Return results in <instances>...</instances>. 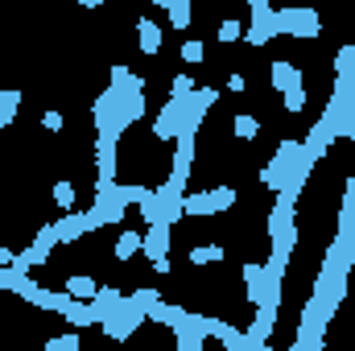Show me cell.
Listing matches in <instances>:
<instances>
[{
    "label": "cell",
    "instance_id": "obj_16",
    "mask_svg": "<svg viewBox=\"0 0 355 351\" xmlns=\"http://www.w3.org/2000/svg\"><path fill=\"white\" fill-rule=\"evenodd\" d=\"M137 33H141L137 42H141V50H145V54H157V50H162V25H157V21H141V25H137Z\"/></svg>",
    "mask_w": 355,
    "mask_h": 351
},
{
    "label": "cell",
    "instance_id": "obj_1",
    "mask_svg": "<svg viewBox=\"0 0 355 351\" xmlns=\"http://www.w3.org/2000/svg\"><path fill=\"white\" fill-rule=\"evenodd\" d=\"M268 240H272V252H293L297 244V219H293V203L277 198V207L268 211Z\"/></svg>",
    "mask_w": 355,
    "mask_h": 351
},
{
    "label": "cell",
    "instance_id": "obj_21",
    "mask_svg": "<svg viewBox=\"0 0 355 351\" xmlns=\"http://www.w3.org/2000/svg\"><path fill=\"white\" fill-rule=\"evenodd\" d=\"M137 211H141V219H145L149 228H153V223H162V194H157V190H149V194H145V203H141Z\"/></svg>",
    "mask_w": 355,
    "mask_h": 351
},
{
    "label": "cell",
    "instance_id": "obj_31",
    "mask_svg": "<svg viewBox=\"0 0 355 351\" xmlns=\"http://www.w3.org/2000/svg\"><path fill=\"white\" fill-rule=\"evenodd\" d=\"M339 137L355 141V99L347 103V112H343V120H339Z\"/></svg>",
    "mask_w": 355,
    "mask_h": 351
},
{
    "label": "cell",
    "instance_id": "obj_32",
    "mask_svg": "<svg viewBox=\"0 0 355 351\" xmlns=\"http://www.w3.org/2000/svg\"><path fill=\"white\" fill-rule=\"evenodd\" d=\"M302 108H306V87L285 91V112H302Z\"/></svg>",
    "mask_w": 355,
    "mask_h": 351
},
{
    "label": "cell",
    "instance_id": "obj_11",
    "mask_svg": "<svg viewBox=\"0 0 355 351\" xmlns=\"http://www.w3.org/2000/svg\"><path fill=\"white\" fill-rule=\"evenodd\" d=\"M62 318L71 323V331H87V327L99 323V318H95V310H91V302H75V298H71V306L62 310Z\"/></svg>",
    "mask_w": 355,
    "mask_h": 351
},
{
    "label": "cell",
    "instance_id": "obj_12",
    "mask_svg": "<svg viewBox=\"0 0 355 351\" xmlns=\"http://www.w3.org/2000/svg\"><path fill=\"white\" fill-rule=\"evenodd\" d=\"M289 170H293V166H285L281 157H272L265 170H261V186H265V190H272V194H281V190H285V178H289Z\"/></svg>",
    "mask_w": 355,
    "mask_h": 351
},
{
    "label": "cell",
    "instance_id": "obj_17",
    "mask_svg": "<svg viewBox=\"0 0 355 351\" xmlns=\"http://www.w3.org/2000/svg\"><path fill=\"white\" fill-rule=\"evenodd\" d=\"M141 244H145V240H141V232H120V236H116V261H120V264L132 261V257L141 252Z\"/></svg>",
    "mask_w": 355,
    "mask_h": 351
},
{
    "label": "cell",
    "instance_id": "obj_30",
    "mask_svg": "<svg viewBox=\"0 0 355 351\" xmlns=\"http://www.w3.org/2000/svg\"><path fill=\"white\" fill-rule=\"evenodd\" d=\"M211 194H215V203H219V211H232V207H236V186H215Z\"/></svg>",
    "mask_w": 355,
    "mask_h": 351
},
{
    "label": "cell",
    "instance_id": "obj_5",
    "mask_svg": "<svg viewBox=\"0 0 355 351\" xmlns=\"http://www.w3.org/2000/svg\"><path fill=\"white\" fill-rule=\"evenodd\" d=\"M54 232H58V244H79L87 232H95L87 219V211H71V215H62L58 223H54Z\"/></svg>",
    "mask_w": 355,
    "mask_h": 351
},
{
    "label": "cell",
    "instance_id": "obj_13",
    "mask_svg": "<svg viewBox=\"0 0 355 351\" xmlns=\"http://www.w3.org/2000/svg\"><path fill=\"white\" fill-rule=\"evenodd\" d=\"M62 293H71L75 302H91V298L99 293V285H95L91 277H83V273H71V277H67V289H62Z\"/></svg>",
    "mask_w": 355,
    "mask_h": 351
},
{
    "label": "cell",
    "instance_id": "obj_20",
    "mask_svg": "<svg viewBox=\"0 0 355 351\" xmlns=\"http://www.w3.org/2000/svg\"><path fill=\"white\" fill-rule=\"evenodd\" d=\"M46 351H83V335L79 331H62V335L46 339Z\"/></svg>",
    "mask_w": 355,
    "mask_h": 351
},
{
    "label": "cell",
    "instance_id": "obj_10",
    "mask_svg": "<svg viewBox=\"0 0 355 351\" xmlns=\"http://www.w3.org/2000/svg\"><path fill=\"white\" fill-rule=\"evenodd\" d=\"M182 211H186V215H194V219H202V215H215V211H219V203H215V194H211V190H198V194H186V198H182Z\"/></svg>",
    "mask_w": 355,
    "mask_h": 351
},
{
    "label": "cell",
    "instance_id": "obj_29",
    "mask_svg": "<svg viewBox=\"0 0 355 351\" xmlns=\"http://www.w3.org/2000/svg\"><path fill=\"white\" fill-rule=\"evenodd\" d=\"M42 128H46V132H62V128H67V116H62L58 108H50V112H42Z\"/></svg>",
    "mask_w": 355,
    "mask_h": 351
},
{
    "label": "cell",
    "instance_id": "obj_6",
    "mask_svg": "<svg viewBox=\"0 0 355 351\" xmlns=\"http://www.w3.org/2000/svg\"><path fill=\"white\" fill-rule=\"evenodd\" d=\"M141 252L149 257V261H166V252H170V223H153V228H145L141 232Z\"/></svg>",
    "mask_w": 355,
    "mask_h": 351
},
{
    "label": "cell",
    "instance_id": "obj_27",
    "mask_svg": "<svg viewBox=\"0 0 355 351\" xmlns=\"http://www.w3.org/2000/svg\"><path fill=\"white\" fill-rule=\"evenodd\" d=\"M202 54H207V46H202L198 37L182 42V62H186V67H198V62H202Z\"/></svg>",
    "mask_w": 355,
    "mask_h": 351
},
{
    "label": "cell",
    "instance_id": "obj_15",
    "mask_svg": "<svg viewBox=\"0 0 355 351\" xmlns=\"http://www.w3.org/2000/svg\"><path fill=\"white\" fill-rule=\"evenodd\" d=\"M21 91L17 87H8V91H0V128H8L12 120H17V112H21Z\"/></svg>",
    "mask_w": 355,
    "mask_h": 351
},
{
    "label": "cell",
    "instance_id": "obj_23",
    "mask_svg": "<svg viewBox=\"0 0 355 351\" xmlns=\"http://www.w3.org/2000/svg\"><path fill=\"white\" fill-rule=\"evenodd\" d=\"M145 194H149V186H124V182H116V198H120L124 207H141Z\"/></svg>",
    "mask_w": 355,
    "mask_h": 351
},
{
    "label": "cell",
    "instance_id": "obj_22",
    "mask_svg": "<svg viewBox=\"0 0 355 351\" xmlns=\"http://www.w3.org/2000/svg\"><path fill=\"white\" fill-rule=\"evenodd\" d=\"M190 95H194V79L190 75H174L170 79V103H190Z\"/></svg>",
    "mask_w": 355,
    "mask_h": 351
},
{
    "label": "cell",
    "instance_id": "obj_28",
    "mask_svg": "<svg viewBox=\"0 0 355 351\" xmlns=\"http://www.w3.org/2000/svg\"><path fill=\"white\" fill-rule=\"evenodd\" d=\"M272 37H277V33H272V29H261V25H248V29H244V42H248V46H257V50L268 46Z\"/></svg>",
    "mask_w": 355,
    "mask_h": 351
},
{
    "label": "cell",
    "instance_id": "obj_35",
    "mask_svg": "<svg viewBox=\"0 0 355 351\" xmlns=\"http://www.w3.org/2000/svg\"><path fill=\"white\" fill-rule=\"evenodd\" d=\"M322 351H335V348H322Z\"/></svg>",
    "mask_w": 355,
    "mask_h": 351
},
{
    "label": "cell",
    "instance_id": "obj_24",
    "mask_svg": "<svg viewBox=\"0 0 355 351\" xmlns=\"http://www.w3.org/2000/svg\"><path fill=\"white\" fill-rule=\"evenodd\" d=\"M33 248H37L42 257H50V252L58 248V232H54V223H46V228H37V236H33Z\"/></svg>",
    "mask_w": 355,
    "mask_h": 351
},
{
    "label": "cell",
    "instance_id": "obj_19",
    "mask_svg": "<svg viewBox=\"0 0 355 351\" xmlns=\"http://www.w3.org/2000/svg\"><path fill=\"white\" fill-rule=\"evenodd\" d=\"M223 257H227L223 244H198V248H190V264H219Z\"/></svg>",
    "mask_w": 355,
    "mask_h": 351
},
{
    "label": "cell",
    "instance_id": "obj_8",
    "mask_svg": "<svg viewBox=\"0 0 355 351\" xmlns=\"http://www.w3.org/2000/svg\"><path fill=\"white\" fill-rule=\"evenodd\" d=\"M120 306H124V293H120L116 285H99V293L91 298V310H95L99 323H107L112 314H120Z\"/></svg>",
    "mask_w": 355,
    "mask_h": 351
},
{
    "label": "cell",
    "instance_id": "obj_4",
    "mask_svg": "<svg viewBox=\"0 0 355 351\" xmlns=\"http://www.w3.org/2000/svg\"><path fill=\"white\" fill-rule=\"evenodd\" d=\"M335 91L331 95H339V99H355V46H343L339 54H335Z\"/></svg>",
    "mask_w": 355,
    "mask_h": 351
},
{
    "label": "cell",
    "instance_id": "obj_14",
    "mask_svg": "<svg viewBox=\"0 0 355 351\" xmlns=\"http://www.w3.org/2000/svg\"><path fill=\"white\" fill-rule=\"evenodd\" d=\"M157 8L170 12V25H174V29H190V17H194L190 0H157Z\"/></svg>",
    "mask_w": 355,
    "mask_h": 351
},
{
    "label": "cell",
    "instance_id": "obj_9",
    "mask_svg": "<svg viewBox=\"0 0 355 351\" xmlns=\"http://www.w3.org/2000/svg\"><path fill=\"white\" fill-rule=\"evenodd\" d=\"M268 83H272V87H277L281 95H285V91L302 87V71H297L293 62H281V58H277V62L268 67Z\"/></svg>",
    "mask_w": 355,
    "mask_h": 351
},
{
    "label": "cell",
    "instance_id": "obj_7",
    "mask_svg": "<svg viewBox=\"0 0 355 351\" xmlns=\"http://www.w3.org/2000/svg\"><path fill=\"white\" fill-rule=\"evenodd\" d=\"M244 285H248V302L261 310L268 302V277H265V264L257 261H244Z\"/></svg>",
    "mask_w": 355,
    "mask_h": 351
},
{
    "label": "cell",
    "instance_id": "obj_25",
    "mask_svg": "<svg viewBox=\"0 0 355 351\" xmlns=\"http://www.w3.org/2000/svg\"><path fill=\"white\" fill-rule=\"evenodd\" d=\"M75 194H79V190H75V182H54V203H58L67 215L75 211Z\"/></svg>",
    "mask_w": 355,
    "mask_h": 351
},
{
    "label": "cell",
    "instance_id": "obj_33",
    "mask_svg": "<svg viewBox=\"0 0 355 351\" xmlns=\"http://www.w3.org/2000/svg\"><path fill=\"white\" fill-rule=\"evenodd\" d=\"M227 87H232V91H244V87H248V75L232 71V75H227Z\"/></svg>",
    "mask_w": 355,
    "mask_h": 351
},
{
    "label": "cell",
    "instance_id": "obj_26",
    "mask_svg": "<svg viewBox=\"0 0 355 351\" xmlns=\"http://www.w3.org/2000/svg\"><path fill=\"white\" fill-rule=\"evenodd\" d=\"M215 37H219L223 46H232V42H240V37H244V25H240L236 17H227V21L219 25V33H215Z\"/></svg>",
    "mask_w": 355,
    "mask_h": 351
},
{
    "label": "cell",
    "instance_id": "obj_2",
    "mask_svg": "<svg viewBox=\"0 0 355 351\" xmlns=\"http://www.w3.org/2000/svg\"><path fill=\"white\" fill-rule=\"evenodd\" d=\"M277 33H289V37H322V17L310 12V8H277Z\"/></svg>",
    "mask_w": 355,
    "mask_h": 351
},
{
    "label": "cell",
    "instance_id": "obj_3",
    "mask_svg": "<svg viewBox=\"0 0 355 351\" xmlns=\"http://www.w3.org/2000/svg\"><path fill=\"white\" fill-rule=\"evenodd\" d=\"M124 211H128V207L116 198V186H112V190H99V194H95V203L87 207V219H91V228L99 232V228L120 223V219H124Z\"/></svg>",
    "mask_w": 355,
    "mask_h": 351
},
{
    "label": "cell",
    "instance_id": "obj_34",
    "mask_svg": "<svg viewBox=\"0 0 355 351\" xmlns=\"http://www.w3.org/2000/svg\"><path fill=\"white\" fill-rule=\"evenodd\" d=\"M12 261H17V257H12V248H4V244H0V268H12Z\"/></svg>",
    "mask_w": 355,
    "mask_h": 351
},
{
    "label": "cell",
    "instance_id": "obj_18",
    "mask_svg": "<svg viewBox=\"0 0 355 351\" xmlns=\"http://www.w3.org/2000/svg\"><path fill=\"white\" fill-rule=\"evenodd\" d=\"M232 128H236L240 141H257V137H261V120H257L252 112H240V116L232 120Z\"/></svg>",
    "mask_w": 355,
    "mask_h": 351
}]
</instances>
